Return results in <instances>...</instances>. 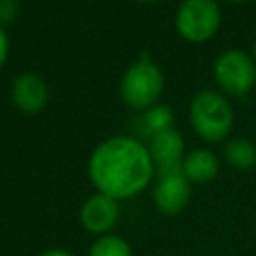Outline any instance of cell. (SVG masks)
Listing matches in <instances>:
<instances>
[{
	"mask_svg": "<svg viewBox=\"0 0 256 256\" xmlns=\"http://www.w3.org/2000/svg\"><path fill=\"white\" fill-rule=\"evenodd\" d=\"M154 166L146 144L132 136H112L100 142L90 154L88 176L96 192L120 202L148 188Z\"/></svg>",
	"mask_w": 256,
	"mask_h": 256,
	"instance_id": "cell-1",
	"label": "cell"
},
{
	"mask_svg": "<svg viewBox=\"0 0 256 256\" xmlns=\"http://www.w3.org/2000/svg\"><path fill=\"white\" fill-rule=\"evenodd\" d=\"M190 122L202 140L220 142L232 130L234 112L226 96L216 90H202L190 102Z\"/></svg>",
	"mask_w": 256,
	"mask_h": 256,
	"instance_id": "cell-2",
	"label": "cell"
},
{
	"mask_svg": "<svg viewBox=\"0 0 256 256\" xmlns=\"http://www.w3.org/2000/svg\"><path fill=\"white\" fill-rule=\"evenodd\" d=\"M162 90L164 76L152 60L134 62L120 80V96L134 110H148L156 106Z\"/></svg>",
	"mask_w": 256,
	"mask_h": 256,
	"instance_id": "cell-3",
	"label": "cell"
},
{
	"mask_svg": "<svg viewBox=\"0 0 256 256\" xmlns=\"http://www.w3.org/2000/svg\"><path fill=\"white\" fill-rule=\"evenodd\" d=\"M220 26V6L216 0H184L176 10V28L190 42H204Z\"/></svg>",
	"mask_w": 256,
	"mask_h": 256,
	"instance_id": "cell-4",
	"label": "cell"
},
{
	"mask_svg": "<svg viewBox=\"0 0 256 256\" xmlns=\"http://www.w3.org/2000/svg\"><path fill=\"white\" fill-rule=\"evenodd\" d=\"M214 76L218 86L230 96L246 94L256 82V64L242 50H226L214 62Z\"/></svg>",
	"mask_w": 256,
	"mask_h": 256,
	"instance_id": "cell-5",
	"label": "cell"
},
{
	"mask_svg": "<svg viewBox=\"0 0 256 256\" xmlns=\"http://www.w3.org/2000/svg\"><path fill=\"white\" fill-rule=\"evenodd\" d=\"M154 204L166 216L180 214L190 200V182L182 172V166L160 170V176L154 184Z\"/></svg>",
	"mask_w": 256,
	"mask_h": 256,
	"instance_id": "cell-6",
	"label": "cell"
},
{
	"mask_svg": "<svg viewBox=\"0 0 256 256\" xmlns=\"http://www.w3.org/2000/svg\"><path fill=\"white\" fill-rule=\"evenodd\" d=\"M120 220V204L118 200L96 192L88 196L80 206V224L86 232L98 236L112 234V228Z\"/></svg>",
	"mask_w": 256,
	"mask_h": 256,
	"instance_id": "cell-7",
	"label": "cell"
},
{
	"mask_svg": "<svg viewBox=\"0 0 256 256\" xmlns=\"http://www.w3.org/2000/svg\"><path fill=\"white\" fill-rule=\"evenodd\" d=\"M10 96H12V102L16 104L18 110L34 114V112H40L46 106L48 88H46V82L38 74L24 72V74H18L12 80Z\"/></svg>",
	"mask_w": 256,
	"mask_h": 256,
	"instance_id": "cell-8",
	"label": "cell"
},
{
	"mask_svg": "<svg viewBox=\"0 0 256 256\" xmlns=\"http://www.w3.org/2000/svg\"><path fill=\"white\" fill-rule=\"evenodd\" d=\"M148 150H150V156H152L154 164L160 170L182 166V160H184V140H182L180 132H176L174 128H168L164 132H158V134L150 136Z\"/></svg>",
	"mask_w": 256,
	"mask_h": 256,
	"instance_id": "cell-9",
	"label": "cell"
},
{
	"mask_svg": "<svg viewBox=\"0 0 256 256\" xmlns=\"http://www.w3.org/2000/svg\"><path fill=\"white\" fill-rule=\"evenodd\" d=\"M182 172L188 182H210L218 174V158L208 148H194L182 160Z\"/></svg>",
	"mask_w": 256,
	"mask_h": 256,
	"instance_id": "cell-10",
	"label": "cell"
},
{
	"mask_svg": "<svg viewBox=\"0 0 256 256\" xmlns=\"http://www.w3.org/2000/svg\"><path fill=\"white\" fill-rule=\"evenodd\" d=\"M224 156L230 166L250 170L256 166V146L246 138H234L224 146Z\"/></svg>",
	"mask_w": 256,
	"mask_h": 256,
	"instance_id": "cell-11",
	"label": "cell"
},
{
	"mask_svg": "<svg viewBox=\"0 0 256 256\" xmlns=\"http://www.w3.org/2000/svg\"><path fill=\"white\" fill-rule=\"evenodd\" d=\"M86 256H134V254H132V246L122 236L104 234L90 244Z\"/></svg>",
	"mask_w": 256,
	"mask_h": 256,
	"instance_id": "cell-12",
	"label": "cell"
},
{
	"mask_svg": "<svg viewBox=\"0 0 256 256\" xmlns=\"http://www.w3.org/2000/svg\"><path fill=\"white\" fill-rule=\"evenodd\" d=\"M172 120H174V116H172V110H170L168 106H152V108H148V110L140 116L142 128H144L150 136L172 128Z\"/></svg>",
	"mask_w": 256,
	"mask_h": 256,
	"instance_id": "cell-13",
	"label": "cell"
},
{
	"mask_svg": "<svg viewBox=\"0 0 256 256\" xmlns=\"http://www.w3.org/2000/svg\"><path fill=\"white\" fill-rule=\"evenodd\" d=\"M18 16V0H0V26L14 22Z\"/></svg>",
	"mask_w": 256,
	"mask_h": 256,
	"instance_id": "cell-14",
	"label": "cell"
},
{
	"mask_svg": "<svg viewBox=\"0 0 256 256\" xmlns=\"http://www.w3.org/2000/svg\"><path fill=\"white\" fill-rule=\"evenodd\" d=\"M8 48H10V42H8V34L4 32V28L0 26V66L6 62L8 58Z\"/></svg>",
	"mask_w": 256,
	"mask_h": 256,
	"instance_id": "cell-15",
	"label": "cell"
},
{
	"mask_svg": "<svg viewBox=\"0 0 256 256\" xmlns=\"http://www.w3.org/2000/svg\"><path fill=\"white\" fill-rule=\"evenodd\" d=\"M38 256H74V254L70 250H66V248H48V250L40 252Z\"/></svg>",
	"mask_w": 256,
	"mask_h": 256,
	"instance_id": "cell-16",
	"label": "cell"
},
{
	"mask_svg": "<svg viewBox=\"0 0 256 256\" xmlns=\"http://www.w3.org/2000/svg\"><path fill=\"white\" fill-rule=\"evenodd\" d=\"M226 2H242V0H226Z\"/></svg>",
	"mask_w": 256,
	"mask_h": 256,
	"instance_id": "cell-17",
	"label": "cell"
},
{
	"mask_svg": "<svg viewBox=\"0 0 256 256\" xmlns=\"http://www.w3.org/2000/svg\"><path fill=\"white\" fill-rule=\"evenodd\" d=\"M254 60H256V44H254Z\"/></svg>",
	"mask_w": 256,
	"mask_h": 256,
	"instance_id": "cell-18",
	"label": "cell"
},
{
	"mask_svg": "<svg viewBox=\"0 0 256 256\" xmlns=\"http://www.w3.org/2000/svg\"><path fill=\"white\" fill-rule=\"evenodd\" d=\"M142 2H154V0H142Z\"/></svg>",
	"mask_w": 256,
	"mask_h": 256,
	"instance_id": "cell-19",
	"label": "cell"
}]
</instances>
